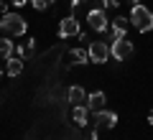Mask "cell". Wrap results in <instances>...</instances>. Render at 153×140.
Returning <instances> with one entry per match:
<instances>
[{
  "label": "cell",
  "instance_id": "obj_8",
  "mask_svg": "<svg viewBox=\"0 0 153 140\" xmlns=\"http://www.w3.org/2000/svg\"><path fill=\"white\" fill-rule=\"evenodd\" d=\"M105 104H107V94H105V92H92V94H87V110L89 112H100V110H105Z\"/></svg>",
  "mask_w": 153,
  "mask_h": 140
},
{
  "label": "cell",
  "instance_id": "obj_9",
  "mask_svg": "<svg viewBox=\"0 0 153 140\" xmlns=\"http://www.w3.org/2000/svg\"><path fill=\"white\" fill-rule=\"evenodd\" d=\"M130 28V18H123V16H117L112 21V41L115 38H125V31Z\"/></svg>",
  "mask_w": 153,
  "mask_h": 140
},
{
  "label": "cell",
  "instance_id": "obj_6",
  "mask_svg": "<svg viewBox=\"0 0 153 140\" xmlns=\"http://www.w3.org/2000/svg\"><path fill=\"white\" fill-rule=\"evenodd\" d=\"M71 36H79V21L74 16H66L59 21V38H71Z\"/></svg>",
  "mask_w": 153,
  "mask_h": 140
},
{
  "label": "cell",
  "instance_id": "obj_10",
  "mask_svg": "<svg viewBox=\"0 0 153 140\" xmlns=\"http://www.w3.org/2000/svg\"><path fill=\"white\" fill-rule=\"evenodd\" d=\"M66 97H69V102L74 104V107H79V104H87V92L82 89V87H69V92H66Z\"/></svg>",
  "mask_w": 153,
  "mask_h": 140
},
{
  "label": "cell",
  "instance_id": "obj_15",
  "mask_svg": "<svg viewBox=\"0 0 153 140\" xmlns=\"http://www.w3.org/2000/svg\"><path fill=\"white\" fill-rule=\"evenodd\" d=\"M28 3L33 5V10H46V8H49L54 0H28Z\"/></svg>",
  "mask_w": 153,
  "mask_h": 140
},
{
  "label": "cell",
  "instance_id": "obj_3",
  "mask_svg": "<svg viewBox=\"0 0 153 140\" xmlns=\"http://www.w3.org/2000/svg\"><path fill=\"white\" fill-rule=\"evenodd\" d=\"M133 43L128 41V38H115L112 43H110V56L112 59H117V61H125V59H130L133 56Z\"/></svg>",
  "mask_w": 153,
  "mask_h": 140
},
{
  "label": "cell",
  "instance_id": "obj_2",
  "mask_svg": "<svg viewBox=\"0 0 153 140\" xmlns=\"http://www.w3.org/2000/svg\"><path fill=\"white\" fill-rule=\"evenodd\" d=\"M26 28H28L26 18L18 16V13H5V16H3V21H0V31H5L10 38H13V36H23V33H26Z\"/></svg>",
  "mask_w": 153,
  "mask_h": 140
},
{
  "label": "cell",
  "instance_id": "obj_4",
  "mask_svg": "<svg viewBox=\"0 0 153 140\" xmlns=\"http://www.w3.org/2000/svg\"><path fill=\"white\" fill-rule=\"evenodd\" d=\"M87 51H89V61H94V64H105L110 59V46L105 41H92Z\"/></svg>",
  "mask_w": 153,
  "mask_h": 140
},
{
  "label": "cell",
  "instance_id": "obj_19",
  "mask_svg": "<svg viewBox=\"0 0 153 140\" xmlns=\"http://www.w3.org/2000/svg\"><path fill=\"white\" fill-rule=\"evenodd\" d=\"M82 3H84V0H71L69 5H71V8H76V5H82Z\"/></svg>",
  "mask_w": 153,
  "mask_h": 140
},
{
  "label": "cell",
  "instance_id": "obj_1",
  "mask_svg": "<svg viewBox=\"0 0 153 140\" xmlns=\"http://www.w3.org/2000/svg\"><path fill=\"white\" fill-rule=\"evenodd\" d=\"M128 18H130V26L138 28V33H148L153 28V13L146 5H140V3L130 8V16Z\"/></svg>",
  "mask_w": 153,
  "mask_h": 140
},
{
  "label": "cell",
  "instance_id": "obj_17",
  "mask_svg": "<svg viewBox=\"0 0 153 140\" xmlns=\"http://www.w3.org/2000/svg\"><path fill=\"white\" fill-rule=\"evenodd\" d=\"M82 140H97V127H94V130H87V133L82 135Z\"/></svg>",
  "mask_w": 153,
  "mask_h": 140
},
{
  "label": "cell",
  "instance_id": "obj_22",
  "mask_svg": "<svg viewBox=\"0 0 153 140\" xmlns=\"http://www.w3.org/2000/svg\"><path fill=\"white\" fill-rule=\"evenodd\" d=\"M0 3H3V0H0Z\"/></svg>",
  "mask_w": 153,
  "mask_h": 140
},
{
  "label": "cell",
  "instance_id": "obj_14",
  "mask_svg": "<svg viewBox=\"0 0 153 140\" xmlns=\"http://www.w3.org/2000/svg\"><path fill=\"white\" fill-rule=\"evenodd\" d=\"M71 59H74L76 64H87V61H89V51H84V49H74V51H71Z\"/></svg>",
  "mask_w": 153,
  "mask_h": 140
},
{
  "label": "cell",
  "instance_id": "obj_18",
  "mask_svg": "<svg viewBox=\"0 0 153 140\" xmlns=\"http://www.w3.org/2000/svg\"><path fill=\"white\" fill-rule=\"evenodd\" d=\"M10 3H13V5H16V8H23V5H26V3H28V0H10Z\"/></svg>",
  "mask_w": 153,
  "mask_h": 140
},
{
  "label": "cell",
  "instance_id": "obj_5",
  "mask_svg": "<svg viewBox=\"0 0 153 140\" xmlns=\"http://www.w3.org/2000/svg\"><path fill=\"white\" fill-rule=\"evenodd\" d=\"M87 21H89V28H92V31H100V33H105L107 26H110L105 10H100V8H92V10L87 13Z\"/></svg>",
  "mask_w": 153,
  "mask_h": 140
},
{
  "label": "cell",
  "instance_id": "obj_12",
  "mask_svg": "<svg viewBox=\"0 0 153 140\" xmlns=\"http://www.w3.org/2000/svg\"><path fill=\"white\" fill-rule=\"evenodd\" d=\"M5 71L10 76H18L23 71V59H18V56H10V59H8V64H5Z\"/></svg>",
  "mask_w": 153,
  "mask_h": 140
},
{
  "label": "cell",
  "instance_id": "obj_21",
  "mask_svg": "<svg viewBox=\"0 0 153 140\" xmlns=\"http://www.w3.org/2000/svg\"><path fill=\"white\" fill-rule=\"evenodd\" d=\"M0 74H3V69H0Z\"/></svg>",
  "mask_w": 153,
  "mask_h": 140
},
{
  "label": "cell",
  "instance_id": "obj_16",
  "mask_svg": "<svg viewBox=\"0 0 153 140\" xmlns=\"http://www.w3.org/2000/svg\"><path fill=\"white\" fill-rule=\"evenodd\" d=\"M117 5H120V0H100L97 3L100 10H105V8H117Z\"/></svg>",
  "mask_w": 153,
  "mask_h": 140
},
{
  "label": "cell",
  "instance_id": "obj_20",
  "mask_svg": "<svg viewBox=\"0 0 153 140\" xmlns=\"http://www.w3.org/2000/svg\"><path fill=\"white\" fill-rule=\"evenodd\" d=\"M148 122H151V125H153V112H151V115H148Z\"/></svg>",
  "mask_w": 153,
  "mask_h": 140
},
{
  "label": "cell",
  "instance_id": "obj_11",
  "mask_svg": "<svg viewBox=\"0 0 153 140\" xmlns=\"http://www.w3.org/2000/svg\"><path fill=\"white\" fill-rule=\"evenodd\" d=\"M13 51H16V46H13L10 36H0V56H3V59H10Z\"/></svg>",
  "mask_w": 153,
  "mask_h": 140
},
{
  "label": "cell",
  "instance_id": "obj_7",
  "mask_svg": "<svg viewBox=\"0 0 153 140\" xmlns=\"http://www.w3.org/2000/svg\"><path fill=\"white\" fill-rule=\"evenodd\" d=\"M115 122H117V115L110 112V110H100V112H94V127H97V130H112Z\"/></svg>",
  "mask_w": 153,
  "mask_h": 140
},
{
  "label": "cell",
  "instance_id": "obj_13",
  "mask_svg": "<svg viewBox=\"0 0 153 140\" xmlns=\"http://www.w3.org/2000/svg\"><path fill=\"white\" fill-rule=\"evenodd\" d=\"M71 117H74V122L79 125V127H82V125H87V117H89V110H87V104H79V107H74Z\"/></svg>",
  "mask_w": 153,
  "mask_h": 140
}]
</instances>
